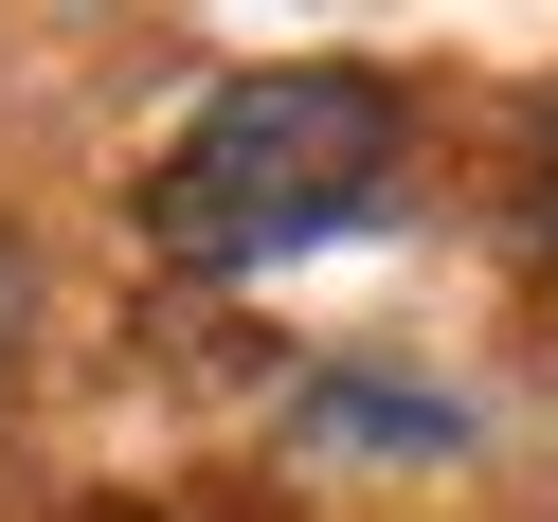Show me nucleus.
Masks as SVG:
<instances>
[{
	"mask_svg": "<svg viewBox=\"0 0 558 522\" xmlns=\"http://www.w3.org/2000/svg\"><path fill=\"white\" fill-rule=\"evenodd\" d=\"M378 181H397V90L342 73V54H306V73H234L217 109L162 145L145 234L181 270H253V253H306V234L378 217Z\"/></svg>",
	"mask_w": 558,
	"mask_h": 522,
	"instance_id": "1",
	"label": "nucleus"
},
{
	"mask_svg": "<svg viewBox=\"0 0 558 522\" xmlns=\"http://www.w3.org/2000/svg\"><path fill=\"white\" fill-rule=\"evenodd\" d=\"M522 217H541V253H558V126H541V162H522Z\"/></svg>",
	"mask_w": 558,
	"mask_h": 522,
	"instance_id": "2",
	"label": "nucleus"
},
{
	"mask_svg": "<svg viewBox=\"0 0 558 522\" xmlns=\"http://www.w3.org/2000/svg\"><path fill=\"white\" fill-rule=\"evenodd\" d=\"M0 342H19V253H0Z\"/></svg>",
	"mask_w": 558,
	"mask_h": 522,
	"instance_id": "3",
	"label": "nucleus"
}]
</instances>
